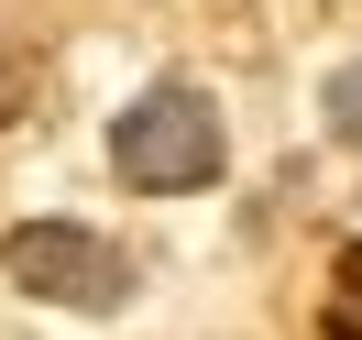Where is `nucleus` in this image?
<instances>
[{
    "label": "nucleus",
    "instance_id": "obj_2",
    "mask_svg": "<svg viewBox=\"0 0 362 340\" xmlns=\"http://www.w3.org/2000/svg\"><path fill=\"white\" fill-rule=\"evenodd\" d=\"M0 264H11V286H33L45 307H77V318H110L132 296V252L88 220H23L0 242Z\"/></svg>",
    "mask_w": 362,
    "mask_h": 340
},
{
    "label": "nucleus",
    "instance_id": "obj_3",
    "mask_svg": "<svg viewBox=\"0 0 362 340\" xmlns=\"http://www.w3.org/2000/svg\"><path fill=\"white\" fill-rule=\"evenodd\" d=\"M329 132H340V143H362V66H340V77H329Z\"/></svg>",
    "mask_w": 362,
    "mask_h": 340
},
{
    "label": "nucleus",
    "instance_id": "obj_1",
    "mask_svg": "<svg viewBox=\"0 0 362 340\" xmlns=\"http://www.w3.org/2000/svg\"><path fill=\"white\" fill-rule=\"evenodd\" d=\"M110 165L143 198H198V187L220 176V110H209L198 88H143L132 110L110 121Z\"/></svg>",
    "mask_w": 362,
    "mask_h": 340
},
{
    "label": "nucleus",
    "instance_id": "obj_4",
    "mask_svg": "<svg viewBox=\"0 0 362 340\" xmlns=\"http://www.w3.org/2000/svg\"><path fill=\"white\" fill-rule=\"evenodd\" d=\"M23 88H33V55H11V45H0V121L23 110Z\"/></svg>",
    "mask_w": 362,
    "mask_h": 340
}]
</instances>
